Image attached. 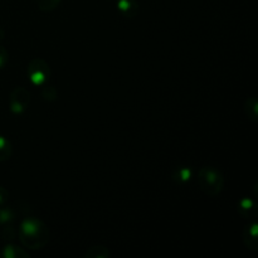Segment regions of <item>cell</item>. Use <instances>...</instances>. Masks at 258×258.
<instances>
[{"instance_id":"6da1fadb","label":"cell","mask_w":258,"mask_h":258,"mask_svg":"<svg viewBox=\"0 0 258 258\" xmlns=\"http://www.w3.org/2000/svg\"><path fill=\"white\" fill-rule=\"evenodd\" d=\"M19 241L28 249H42L48 244L50 233L48 227L40 219L29 217L22 222L18 231Z\"/></svg>"},{"instance_id":"7a4b0ae2","label":"cell","mask_w":258,"mask_h":258,"mask_svg":"<svg viewBox=\"0 0 258 258\" xmlns=\"http://www.w3.org/2000/svg\"><path fill=\"white\" fill-rule=\"evenodd\" d=\"M199 189L209 197H217L224 189V176L218 169L213 166H203L197 175Z\"/></svg>"},{"instance_id":"3957f363","label":"cell","mask_w":258,"mask_h":258,"mask_svg":"<svg viewBox=\"0 0 258 258\" xmlns=\"http://www.w3.org/2000/svg\"><path fill=\"white\" fill-rule=\"evenodd\" d=\"M27 75L33 85L43 87L47 85L50 78V67L45 60L40 59V58H34L28 64Z\"/></svg>"},{"instance_id":"277c9868","label":"cell","mask_w":258,"mask_h":258,"mask_svg":"<svg viewBox=\"0 0 258 258\" xmlns=\"http://www.w3.org/2000/svg\"><path fill=\"white\" fill-rule=\"evenodd\" d=\"M30 105V92L24 87H15L9 96V108L15 115L24 112Z\"/></svg>"},{"instance_id":"5b68a950","label":"cell","mask_w":258,"mask_h":258,"mask_svg":"<svg viewBox=\"0 0 258 258\" xmlns=\"http://www.w3.org/2000/svg\"><path fill=\"white\" fill-rule=\"evenodd\" d=\"M258 224L256 222L248 224V226L244 228L243 234H242V238H243L244 246L248 249L252 251H257L258 248Z\"/></svg>"},{"instance_id":"8992f818","label":"cell","mask_w":258,"mask_h":258,"mask_svg":"<svg viewBox=\"0 0 258 258\" xmlns=\"http://www.w3.org/2000/svg\"><path fill=\"white\" fill-rule=\"evenodd\" d=\"M237 207H238L239 214H241L242 217H244V218H251V217H253L257 212L256 203H254V201H252L251 198L239 199Z\"/></svg>"},{"instance_id":"52a82bcc","label":"cell","mask_w":258,"mask_h":258,"mask_svg":"<svg viewBox=\"0 0 258 258\" xmlns=\"http://www.w3.org/2000/svg\"><path fill=\"white\" fill-rule=\"evenodd\" d=\"M117 8L125 17L133 18L138 14V2L136 0H117Z\"/></svg>"},{"instance_id":"ba28073f","label":"cell","mask_w":258,"mask_h":258,"mask_svg":"<svg viewBox=\"0 0 258 258\" xmlns=\"http://www.w3.org/2000/svg\"><path fill=\"white\" fill-rule=\"evenodd\" d=\"M244 113L247 118L252 122H257L258 120V101L256 97H249L244 103Z\"/></svg>"},{"instance_id":"9c48e42d","label":"cell","mask_w":258,"mask_h":258,"mask_svg":"<svg viewBox=\"0 0 258 258\" xmlns=\"http://www.w3.org/2000/svg\"><path fill=\"white\" fill-rule=\"evenodd\" d=\"M2 256L5 258H27L29 257V254L20 247L5 246L2 251Z\"/></svg>"},{"instance_id":"30bf717a","label":"cell","mask_w":258,"mask_h":258,"mask_svg":"<svg viewBox=\"0 0 258 258\" xmlns=\"http://www.w3.org/2000/svg\"><path fill=\"white\" fill-rule=\"evenodd\" d=\"M173 179L179 184L188 183L191 179L190 168H186V166H179V168H176L173 173Z\"/></svg>"},{"instance_id":"8fae6325","label":"cell","mask_w":258,"mask_h":258,"mask_svg":"<svg viewBox=\"0 0 258 258\" xmlns=\"http://www.w3.org/2000/svg\"><path fill=\"white\" fill-rule=\"evenodd\" d=\"M110 251L102 246L90 247L85 253V257L87 258H110Z\"/></svg>"},{"instance_id":"7c38bea8","label":"cell","mask_w":258,"mask_h":258,"mask_svg":"<svg viewBox=\"0 0 258 258\" xmlns=\"http://www.w3.org/2000/svg\"><path fill=\"white\" fill-rule=\"evenodd\" d=\"M13 148L10 141L7 138L0 135V161H7L12 156Z\"/></svg>"},{"instance_id":"4fadbf2b","label":"cell","mask_w":258,"mask_h":258,"mask_svg":"<svg viewBox=\"0 0 258 258\" xmlns=\"http://www.w3.org/2000/svg\"><path fill=\"white\" fill-rule=\"evenodd\" d=\"M62 0H37V5L42 12L49 13L59 7Z\"/></svg>"},{"instance_id":"5bb4252c","label":"cell","mask_w":258,"mask_h":258,"mask_svg":"<svg viewBox=\"0 0 258 258\" xmlns=\"http://www.w3.org/2000/svg\"><path fill=\"white\" fill-rule=\"evenodd\" d=\"M8 59H9V54H8L7 49H5V48L0 44V70L7 66Z\"/></svg>"},{"instance_id":"9a60e30c","label":"cell","mask_w":258,"mask_h":258,"mask_svg":"<svg viewBox=\"0 0 258 258\" xmlns=\"http://www.w3.org/2000/svg\"><path fill=\"white\" fill-rule=\"evenodd\" d=\"M7 197H8L7 190L3 188H0V206H2L5 201H7Z\"/></svg>"}]
</instances>
